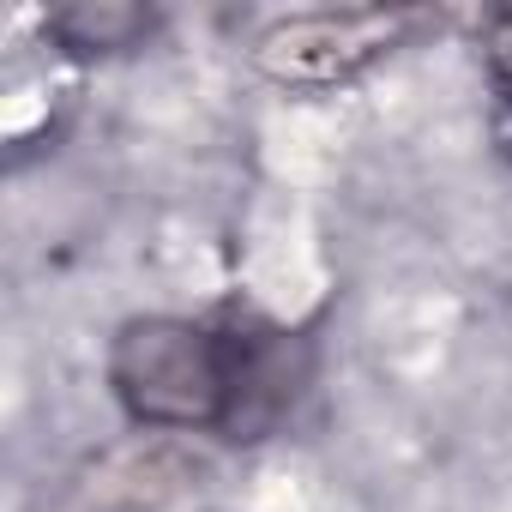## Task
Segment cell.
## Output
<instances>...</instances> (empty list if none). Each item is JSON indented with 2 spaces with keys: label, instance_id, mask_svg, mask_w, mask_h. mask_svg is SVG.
Segmentation results:
<instances>
[{
  "label": "cell",
  "instance_id": "2",
  "mask_svg": "<svg viewBox=\"0 0 512 512\" xmlns=\"http://www.w3.org/2000/svg\"><path fill=\"white\" fill-rule=\"evenodd\" d=\"M434 13L416 7H314V13H278L253 31L247 67L278 91L326 97L356 79H368L380 61L410 49V37L434 31Z\"/></svg>",
  "mask_w": 512,
  "mask_h": 512
},
{
  "label": "cell",
  "instance_id": "1",
  "mask_svg": "<svg viewBox=\"0 0 512 512\" xmlns=\"http://www.w3.org/2000/svg\"><path fill=\"white\" fill-rule=\"evenodd\" d=\"M314 356L260 314H127L103 350L115 410L145 434L253 446L296 410Z\"/></svg>",
  "mask_w": 512,
  "mask_h": 512
},
{
  "label": "cell",
  "instance_id": "3",
  "mask_svg": "<svg viewBox=\"0 0 512 512\" xmlns=\"http://www.w3.org/2000/svg\"><path fill=\"white\" fill-rule=\"evenodd\" d=\"M163 31V13L145 0H73V7L43 13V37L61 61L97 67V61H121L151 49Z\"/></svg>",
  "mask_w": 512,
  "mask_h": 512
}]
</instances>
